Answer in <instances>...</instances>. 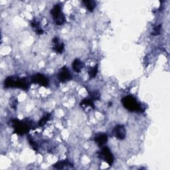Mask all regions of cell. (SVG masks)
Segmentation results:
<instances>
[{
    "instance_id": "19",
    "label": "cell",
    "mask_w": 170,
    "mask_h": 170,
    "mask_svg": "<svg viewBox=\"0 0 170 170\" xmlns=\"http://www.w3.org/2000/svg\"><path fill=\"white\" fill-rule=\"evenodd\" d=\"M160 29H161V25H158V26L155 27L154 29V31L151 33L152 35H158L160 33Z\"/></svg>"
},
{
    "instance_id": "10",
    "label": "cell",
    "mask_w": 170,
    "mask_h": 170,
    "mask_svg": "<svg viewBox=\"0 0 170 170\" xmlns=\"http://www.w3.org/2000/svg\"><path fill=\"white\" fill-rule=\"evenodd\" d=\"M51 16H52L53 19L55 20H56L59 16H61V15L62 14V13L61 12V6L59 5H55L53 8L51 9Z\"/></svg>"
},
{
    "instance_id": "3",
    "label": "cell",
    "mask_w": 170,
    "mask_h": 170,
    "mask_svg": "<svg viewBox=\"0 0 170 170\" xmlns=\"http://www.w3.org/2000/svg\"><path fill=\"white\" fill-rule=\"evenodd\" d=\"M122 103L125 108L130 111H141L142 108L134 97L132 96H127L122 99Z\"/></svg>"
},
{
    "instance_id": "11",
    "label": "cell",
    "mask_w": 170,
    "mask_h": 170,
    "mask_svg": "<svg viewBox=\"0 0 170 170\" xmlns=\"http://www.w3.org/2000/svg\"><path fill=\"white\" fill-rule=\"evenodd\" d=\"M72 66L74 71H75L76 73H79L81 71V70H82L83 67V63L79 59L76 58L75 60L73 61Z\"/></svg>"
},
{
    "instance_id": "15",
    "label": "cell",
    "mask_w": 170,
    "mask_h": 170,
    "mask_svg": "<svg viewBox=\"0 0 170 170\" xmlns=\"http://www.w3.org/2000/svg\"><path fill=\"white\" fill-rule=\"evenodd\" d=\"M98 73V65H95L93 67H91L88 70V75H89L90 78H94L97 76Z\"/></svg>"
},
{
    "instance_id": "13",
    "label": "cell",
    "mask_w": 170,
    "mask_h": 170,
    "mask_svg": "<svg viewBox=\"0 0 170 170\" xmlns=\"http://www.w3.org/2000/svg\"><path fill=\"white\" fill-rule=\"evenodd\" d=\"M83 4L87 7V8L88 9L89 12H92L94 11V9H95L96 6H97V3L94 1H88V0H86V1H83Z\"/></svg>"
},
{
    "instance_id": "8",
    "label": "cell",
    "mask_w": 170,
    "mask_h": 170,
    "mask_svg": "<svg viewBox=\"0 0 170 170\" xmlns=\"http://www.w3.org/2000/svg\"><path fill=\"white\" fill-rule=\"evenodd\" d=\"M53 43L54 44L53 49L58 53H62L65 49L64 43L60 42V39L58 37H55L53 39Z\"/></svg>"
},
{
    "instance_id": "1",
    "label": "cell",
    "mask_w": 170,
    "mask_h": 170,
    "mask_svg": "<svg viewBox=\"0 0 170 170\" xmlns=\"http://www.w3.org/2000/svg\"><path fill=\"white\" fill-rule=\"evenodd\" d=\"M4 87L5 88H19L27 90L29 87V83L26 79L17 76H9L4 81Z\"/></svg>"
},
{
    "instance_id": "16",
    "label": "cell",
    "mask_w": 170,
    "mask_h": 170,
    "mask_svg": "<svg viewBox=\"0 0 170 170\" xmlns=\"http://www.w3.org/2000/svg\"><path fill=\"white\" fill-rule=\"evenodd\" d=\"M50 117H51V114H47L45 116H43L39 122V126H45L47 124V121L49 120Z\"/></svg>"
},
{
    "instance_id": "4",
    "label": "cell",
    "mask_w": 170,
    "mask_h": 170,
    "mask_svg": "<svg viewBox=\"0 0 170 170\" xmlns=\"http://www.w3.org/2000/svg\"><path fill=\"white\" fill-rule=\"evenodd\" d=\"M99 156L104 160L109 165H111L114 162V156L108 147H104L100 151Z\"/></svg>"
},
{
    "instance_id": "9",
    "label": "cell",
    "mask_w": 170,
    "mask_h": 170,
    "mask_svg": "<svg viewBox=\"0 0 170 170\" xmlns=\"http://www.w3.org/2000/svg\"><path fill=\"white\" fill-rule=\"evenodd\" d=\"M94 141L97 143L99 146H102L108 142V136L105 134H101L96 136Z\"/></svg>"
},
{
    "instance_id": "14",
    "label": "cell",
    "mask_w": 170,
    "mask_h": 170,
    "mask_svg": "<svg viewBox=\"0 0 170 170\" xmlns=\"http://www.w3.org/2000/svg\"><path fill=\"white\" fill-rule=\"evenodd\" d=\"M54 168H57V169H63L65 167H69V166H72V164L70 163V162L67 160H65V161H58L57 163L55 164L54 165Z\"/></svg>"
},
{
    "instance_id": "12",
    "label": "cell",
    "mask_w": 170,
    "mask_h": 170,
    "mask_svg": "<svg viewBox=\"0 0 170 170\" xmlns=\"http://www.w3.org/2000/svg\"><path fill=\"white\" fill-rule=\"evenodd\" d=\"M80 106L82 107L83 108H94V104L93 101L90 99H84L80 103Z\"/></svg>"
},
{
    "instance_id": "7",
    "label": "cell",
    "mask_w": 170,
    "mask_h": 170,
    "mask_svg": "<svg viewBox=\"0 0 170 170\" xmlns=\"http://www.w3.org/2000/svg\"><path fill=\"white\" fill-rule=\"evenodd\" d=\"M58 77L61 82H66V81L71 80L72 79V75L68 69L64 66L61 69L60 73H58Z\"/></svg>"
},
{
    "instance_id": "2",
    "label": "cell",
    "mask_w": 170,
    "mask_h": 170,
    "mask_svg": "<svg viewBox=\"0 0 170 170\" xmlns=\"http://www.w3.org/2000/svg\"><path fill=\"white\" fill-rule=\"evenodd\" d=\"M12 126L14 129V132L19 135H23L27 134L32 128L33 124L31 122H29L28 120H19L13 119L12 120Z\"/></svg>"
},
{
    "instance_id": "6",
    "label": "cell",
    "mask_w": 170,
    "mask_h": 170,
    "mask_svg": "<svg viewBox=\"0 0 170 170\" xmlns=\"http://www.w3.org/2000/svg\"><path fill=\"white\" fill-rule=\"evenodd\" d=\"M114 135L118 140H124L126 136V131L123 125H118L114 129Z\"/></svg>"
},
{
    "instance_id": "17",
    "label": "cell",
    "mask_w": 170,
    "mask_h": 170,
    "mask_svg": "<svg viewBox=\"0 0 170 170\" xmlns=\"http://www.w3.org/2000/svg\"><path fill=\"white\" fill-rule=\"evenodd\" d=\"M90 97L92 101H98V100L100 99V94L99 92H97V91H94V92H92L90 93Z\"/></svg>"
},
{
    "instance_id": "20",
    "label": "cell",
    "mask_w": 170,
    "mask_h": 170,
    "mask_svg": "<svg viewBox=\"0 0 170 170\" xmlns=\"http://www.w3.org/2000/svg\"><path fill=\"white\" fill-rule=\"evenodd\" d=\"M10 106L12 107V108H13L14 107V109H16L17 108V100L15 99V101H13V99H11L10 100Z\"/></svg>"
},
{
    "instance_id": "5",
    "label": "cell",
    "mask_w": 170,
    "mask_h": 170,
    "mask_svg": "<svg viewBox=\"0 0 170 170\" xmlns=\"http://www.w3.org/2000/svg\"><path fill=\"white\" fill-rule=\"evenodd\" d=\"M31 81L33 83L38 84L43 87H47L49 85V80L42 74H35L31 77Z\"/></svg>"
},
{
    "instance_id": "18",
    "label": "cell",
    "mask_w": 170,
    "mask_h": 170,
    "mask_svg": "<svg viewBox=\"0 0 170 170\" xmlns=\"http://www.w3.org/2000/svg\"><path fill=\"white\" fill-rule=\"evenodd\" d=\"M28 140H29V143H30L31 146L33 147V150H37V148H38L37 144L36 143V142H35L34 141H33V140L30 137V136H28Z\"/></svg>"
}]
</instances>
